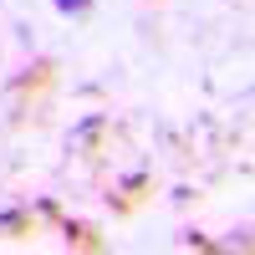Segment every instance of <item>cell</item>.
I'll return each mask as SVG.
<instances>
[{
  "label": "cell",
  "instance_id": "6da1fadb",
  "mask_svg": "<svg viewBox=\"0 0 255 255\" xmlns=\"http://www.w3.org/2000/svg\"><path fill=\"white\" fill-rule=\"evenodd\" d=\"M67 245H77V250H102V235L92 225H67Z\"/></svg>",
  "mask_w": 255,
  "mask_h": 255
},
{
  "label": "cell",
  "instance_id": "7a4b0ae2",
  "mask_svg": "<svg viewBox=\"0 0 255 255\" xmlns=\"http://www.w3.org/2000/svg\"><path fill=\"white\" fill-rule=\"evenodd\" d=\"M0 230H5V235H36V220H31V215H5Z\"/></svg>",
  "mask_w": 255,
  "mask_h": 255
},
{
  "label": "cell",
  "instance_id": "3957f363",
  "mask_svg": "<svg viewBox=\"0 0 255 255\" xmlns=\"http://www.w3.org/2000/svg\"><path fill=\"white\" fill-rule=\"evenodd\" d=\"M87 5H92V0H56V10H67V15H82Z\"/></svg>",
  "mask_w": 255,
  "mask_h": 255
}]
</instances>
